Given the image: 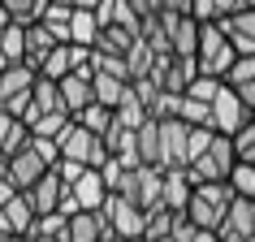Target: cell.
I'll list each match as a JSON object with an SVG mask.
<instances>
[{"label":"cell","mask_w":255,"mask_h":242,"mask_svg":"<svg viewBox=\"0 0 255 242\" xmlns=\"http://www.w3.org/2000/svg\"><path fill=\"white\" fill-rule=\"evenodd\" d=\"M234 138L212 130V125H190V138H186V177L190 186L199 182H229L234 173Z\"/></svg>","instance_id":"6da1fadb"},{"label":"cell","mask_w":255,"mask_h":242,"mask_svg":"<svg viewBox=\"0 0 255 242\" xmlns=\"http://www.w3.org/2000/svg\"><path fill=\"white\" fill-rule=\"evenodd\" d=\"M22 121H26L30 134H39V138H56L69 121H74L69 108H65V100H61V87H56L52 78H35V91H30V104H26V113H22Z\"/></svg>","instance_id":"7a4b0ae2"},{"label":"cell","mask_w":255,"mask_h":242,"mask_svg":"<svg viewBox=\"0 0 255 242\" xmlns=\"http://www.w3.org/2000/svg\"><path fill=\"white\" fill-rule=\"evenodd\" d=\"M238 199V190L229 186V182H199V186H190V203H186V216L195 229H221V221L229 216Z\"/></svg>","instance_id":"3957f363"},{"label":"cell","mask_w":255,"mask_h":242,"mask_svg":"<svg viewBox=\"0 0 255 242\" xmlns=\"http://www.w3.org/2000/svg\"><path fill=\"white\" fill-rule=\"evenodd\" d=\"M238 61L229 35L221 30V22H199V43H195V69L199 74H212V78H225L229 65Z\"/></svg>","instance_id":"277c9868"},{"label":"cell","mask_w":255,"mask_h":242,"mask_svg":"<svg viewBox=\"0 0 255 242\" xmlns=\"http://www.w3.org/2000/svg\"><path fill=\"white\" fill-rule=\"evenodd\" d=\"M56 147H61V160L87 164V169H100V164L108 160V147H104V138H100V134H91L87 125H78V121H69L65 130L56 134Z\"/></svg>","instance_id":"5b68a950"},{"label":"cell","mask_w":255,"mask_h":242,"mask_svg":"<svg viewBox=\"0 0 255 242\" xmlns=\"http://www.w3.org/2000/svg\"><path fill=\"white\" fill-rule=\"evenodd\" d=\"M35 69L30 65H9L0 69V113H13V117H22L30 104V91H35Z\"/></svg>","instance_id":"8992f818"},{"label":"cell","mask_w":255,"mask_h":242,"mask_svg":"<svg viewBox=\"0 0 255 242\" xmlns=\"http://www.w3.org/2000/svg\"><path fill=\"white\" fill-rule=\"evenodd\" d=\"M100 212H104L113 238H143V229H147V212L134 199H126V195H108Z\"/></svg>","instance_id":"52a82bcc"},{"label":"cell","mask_w":255,"mask_h":242,"mask_svg":"<svg viewBox=\"0 0 255 242\" xmlns=\"http://www.w3.org/2000/svg\"><path fill=\"white\" fill-rule=\"evenodd\" d=\"M251 117H255V113H251L247 104H242V100H238L234 91H229L225 82H221V91L212 95V117H208V125H212V130H221V134H229V138H234V134L242 130V125L251 121Z\"/></svg>","instance_id":"ba28073f"},{"label":"cell","mask_w":255,"mask_h":242,"mask_svg":"<svg viewBox=\"0 0 255 242\" xmlns=\"http://www.w3.org/2000/svg\"><path fill=\"white\" fill-rule=\"evenodd\" d=\"M156 134H160V169H186V138L190 125L177 117H160L156 121Z\"/></svg>","instance_id":"9c48e42d"},{"label":"cell","mask_w":255,"mask_h":242,"mask_svg":"<svg viewBox=\"0 0 255 242\" xmlns=\"http://www.w3.org/2000/svg\"><path fill=\"white\" fill-rule=\"evenodd\" d=\"M216 238L221 242H255V199H234V208H229V216L221 221V229H216Z\"/></svg>","instance_id":"30bf717a"},{"label":"cell","mask_w":255,"mask_h":242,"mask_svg":"<svg viewBox=\"0 0 255 242\" xmlns=\"http://www.w3.org/2000/svg\"><path fill=\"white\" fill-rule=\"evenodd\" d=\"M48 169H52V164L35 151V143H26L22 151H13V156H9V182H13V190H30L43 173H48Z\"/></svg>","instance_id":"8fae6325"},{"label":"cell","mask_w":255,"mask_h":242,"mask_svg":"<svg viewBox=\"0 0 255 242\" xmlns=\"http://www.w3.org/2000/svg\"><path fill=\"white\" fill-rule=\"evenodd\" d=\"M108 234L113 229H108L100 208H78V212L69 216V225H65V242H104Z\"/></svg>","instance_id":"7c38bea8"},{"label":"cell","mask_w":255,"mask_h":242,"mask_svg":"<svg viewBox=\"0 0 255 242\" xmlns=\"http://www.w3.org/2000/svg\"><path fill=\"white\" fill-rule=\"evenodd\" d=\"M22 195L30 199V208H35V216H39V212H61V199L69 195V186L61 182L56 169H48V173H43L30 190H22Z\"/></svg>","instance_id":"4fadbf2b"},{"label":"cell","mask_w":255,"mask_h":242,"mask_svg":"<svg viewBox=\"0 0 255 242\" xmlns=\"http://www.w3.org/2000/svg\"><path fill=\"white\" fill-rule=\"evenodd\" d=\"M221 30L229 35L234 52L238 56H255V4L251 9H238V13L221 17Z\"/></svg>","instance_id":"5bb4252c"},{"label":"cell","mask_w":255,"mask_h":242,"mask_svg":"<svg viewBox=\"0 0 255 242\" xmlns=\"http://www.w3.org/2000/svg\"><path fill=\"white\" fill-rule=\"evenodd\" d=\"M69 195H74V203H78V208H104L108 182H104V173H100V169H82L78 182H69Z\"/></svg>","instance_id":"9a60e30c"},{"label":"cell","mask_w":255,"mask_h":242,"mask_svg":"<svg viewBox=\"0 0 255 242\" xmlns=\"http://www.w3.org/2000/svg\"><path fill=\"white\" fill-rule=\"evenodd\" d=\"M225 87L234 95H238L242 104L255 113V56H238L234 65H229V74H225Z\"/></svg>","instance_id":"2e32d148"},{"label":"cell","mask_w":255,"mask_h":242,"mask_svg":"<svg viewBox=\"0 0 255 242\" xmlns=\"http://www.w3.org/2000/svg\"><path fill=\"white\" fill-rule=\"evenodd\" d=\"M61 87V100H65L69 117H78L87 104H95V87H91V74H65V78L56 82Z\"/></svg>","instance_id":"e0dca14e"},{"label":"cell","mask_w":255,"mask_h":242,"mask_svg":"<svg viewBox=\"0 0 255 242\" xmlns=\"http://www.w3.org/2000/svg\"><path fill=\"white\" fill-rule=\"evenodd\" d=\"M91 87H95V104L117 108L130 91V78H117V74H104V69H91Z\"/></svg>","instance_id":"ac0fdd59"},{"label":"cell","mask_w":255,"mask_h":242,"mask_svg":"<svg viewBox=\"0 0 255 242\" xmlns=\"http://www.w3.org/2000/svg\"><path fill=\"white\" fill-rule=\"evenodd\" d=\"M30 143V130H26V121L13 117V113H0V156L9 160L13 151H22Z\"/></svg>","instance_id":"d6986e66"},{"label":"cell","mask_w":255,"mask_h":242,"mask_svg":"<svg viewBox=\"0 0 255 242\" xmlns=\"http://www.w3.org/2000/svg\"><path fill=\"white\" fill-rule=\"evenodd\" d=\"M56 43H61V39H56V35H52L48 26H43V22H30V26H26V61H22V65L39 69V61H43L48 52H52Z\"/></svg>","instance_id":"ffe728a7"},{"label":"cell","mask_w":255,"mask_h":242,"mask_svg":"<svg viewBox=\"0 0 255 242\" xmlns=\"http://www.w3.org/2000/svg\"><path fill=\"white\" fill-rule=\"evenodd\" d=\"M186 203H190L186 169H164V208H169V212H186Z\"/></svg>","instance_id":"44dd1931"},{"label":"cell","mask_w":255,"mask_h":242,"mask_svg":"<svg viewBox=\"0 0 255 242\" xmlns=\"http://www.w3.org/2000/svg\"><path fill=\"white\" fill-rule=\"evenodd\" d=\"M35 74H39V78H52V82H61L65 74H74V43H56L52 52L39 61Z\"/></svg>","instance_id":"7402d4cb"},{"label":"cell","mask_w":255,"mask_h":242,"mask_svg":"<svg viewBox=\"0 0 255 242\" xmlns=\"http://www.w3.org/2000/svg\"><path fill=\"white\" fill-rule=\"evenodd\" d=\"M95 39H100V17H95V9H74V17H69V43L95 48Z\"/></svg>","instance_id":"603a6c76"},{"label":"cell","mask_w":255,"mask_h":242,"mask_svg":"<svg viewBox=\"0 0 255 242\" xmlns=\"http://www.w3.org/2000/svg\"><path fill=\"white\" fill-rule=\"evenodd\" d=\"M255 0H195L190 4V17H199V22H221V17L238 13V9H251Z\"/></svg>","instance_id":"cb8c5ba5"},{"label":"cell","mask_w":255,"mask_h":242,"mask_svg":"<svg viewBox=\"0 0 255 242\" xmlns=\"http://www.w3.org/2000/svg\"><path fill=\"white\" fill-rule=\"evenodd\" d=\"M4 221H9V229H13L17 238H26V234H30V225H35V208H30V199L22 195V190L4 203Z\"/></svg>","instance_id":"d4e9b609"},{"label":"cell","mask_w":255,"mask_h":242,"mask_svg":"<svg viewBox=\"0 0 255 242\" xmlns=\"http://www.w3.org/2000/svg\"><path fill=\"white\" fill-rule=\"evenodd\" d=\"M95 17H100V30L104 26H138L134 9H130L126 0H100V4H95Z\"/></svg>","instance_id":"484cf974"},{"label":"cell","mask_w":255,"mask_h":242,"mask_svg":"<svg viewBox=\"0 0 255 242\" xmlns=\"http://www.w3.org/2000/svg\"><path fill=\"white\" fill-rule=\"evenodd\" d=\"M69 17H74V4H52V0H43V13H39V22L48 30H52L61 43H69Z\"/></svg>","instance_id":"4316f807"},{"label":"cell","mask_w":255,"mask_h":242,"mask_svg":"<svg viewBox=\"0 0 255 242\" xmlns=\"http://www.w3.org/2000/svg\"><path fill=\"white\" fill-rule=\"evenodd\" d=\"M0 52L9 56V65H22L26 61V26L9 22V26L0 30Z\"/></svg>","instance_id":"83f0119b"},{"label":"cell","mask_w":255,"mask_h":242,"mask_svg":"<svg viewBox=\"0 0 255 242\" xmlns=\"http://www.w3.org/2000/svg\"><path fill=\"white\" fill-rule=\"evenodd\" d=\"M74 121H78V125H87L91 134L104 138V134H108V125H113V108H108V104H87Z\"/></svg>","instance_id":"f1b7e54d"},{"label":"cell","mask_w":255,"mask_h":242,"mask_svg":"<svg viewBox=\"0 0 255 242\" xmlns=\"http://www.w3.org/2000/svg\"><path fill=\"white\" fill-rule=\"evenodd\" d=\"M234 156H238V164H255V117L234 134Z\"/></svg>","instance_id":"f546056e"},{"label":"cell","mask_w":255,"mask_h":242,"mask_svg":"<svg viewBox=\"0 0 255 242\" xmlns=\"http://www.w3.org/2000/svg\"><path fill=\"white\" fill-rule=\"evenodd\" d=\"M229 186L238 190L242 199H255V164H234V173H229Z\"/></svg>","instance_id":"4dcf8cb0"},{"label":"cell","mask_w":255,"mask_h":242,"mask_svg":"<svg viewBox=\"0 0 255 242\" xmlns=\"http://www.w3.org/2000/svg\"><path fill=\"white\" fill-rule=\"evenodd\" d=\"M126 4L134 9V17H138V22H143V17H151V13H160V9H164V0H126Z\"/></svg>","instance_id":"1f68e13d"},{"label":"cell","mask_w":255,"mask_h":242,"mask_svg":"<svg viewBox=\"0 0 255 242\" xmlns=\"http://www.w3.org/2000/svg\"><path fill=\"white\" fill-rule=\"evenodd\" d=\"M13 195H17V190H13V182H9V177H0V208L13 199Z\"/></svg>","instance_id":"d6a6232c"},{"label":"cell","mask_w":255,"mask_h":242,"mask_svg":"<svg viewBox=\"0 0 255 242\" xmlns=\"http://www.w3.org/2000/svg\"><path fill=\"white\" fill-rule=\"evenodd\" d=\"M190 4H195V0H164L169 13H190Z\"/></svg>","instance_id":"836d02e7"},{"label":"cell","mask_w":255,"mask_h":242,"mask_svg":"<svg viewBox=\"0 0 255 242\" xmlns=\"http://www.w3.org/2000/svg\"><path fill=\"white\" fill-rule=\"evenodd\" d=\"M186 242H221V238H216L212 229H195V234H190V238H186Z\"/></svg>","instance_id":"e575fe53"},{"label":"cell","mask_w":255,"mask_h":242,"mask_svg":"<svg viewBox=\"0 0 255 242\" xmlns=\"http://www.w3.org/2000/svg\"><path fill=\"white\" fill-rule=\"evenodd\" d=\"M65 4H74V9H95L100 0H65Z\"/></svg>","instance_id":"d590c367"},{"label":"cell","mask_w":255,"mask_h":242,"mask_svg":"<svg viewBox=\"0 0 255 242\" xmlns=\"http://www.w3.org/2000/svg\"><path fill=\"white\" fill-rule=\"evenodd\" d=\"M22 242H65V238H39V234H26Z\"/></svg>","instance_id":"8d00e7d4"},{"label":"cell","mask_w":255,"mask_h":242,"mask_svg":"<svg viewBox=\"0 0 255 242\" xmlns=\"http://www.w3.org/2000/svg\"><path fill=\"white\" fill-rule=\"evenodd\" d=\"M9 22H13V17H9V9H4V4H0V30L9 26Z\"/></svg>","instance_id":"74e56055"},{"label":"cell","mask_w":255,"mask_h":242,"mask_svg":"<svg viewBox=\"0 0 255 242\" xmlns=\"http://www.w3.org/2000/svg\"><path fill=\"white\" fill-rule=\"evenodd\" d=\"M0 242H22V238H17V234H9V229H4V234H0Z\"/></svg>","instance_id":"f35d334b"},{"label":"cell","mask_w":255,"mask_h":242,"mask_svg":"<svg viewBox=\"0 0 255 242\" xmlns=\"http://www.w3.org/2000/svg\"><path fill=\"white\" fill-rule=\"evenodd\" d=\"M4 229H9V221H4V208H0V234H4ZM9 234H13V229H9Z\"/></svg>","instance_id":"ab89813d"},{"label":"cell","mask_w":255,"mask_h":242,"mask_svg":"<svg viewBox=\"0 0 255 242\" xmlns=\"http://www.w3.org/2000/svg\"><path fill=\"white\" fill-rule=\"evenodd\" d=\"M0 69H9V56H4V52H0Z\"/></svg>","instance_id":"60d3db41"}]
</instances>
